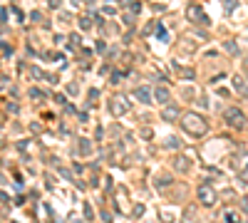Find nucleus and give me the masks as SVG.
I'll return each instance as SVG.
<instances>
[{
    "label": "nucleus",
    "instance_id": "obj_1",
    "mask_svg": "<svg viewBox=\"0 0 248 223\" xmlns=\"http://www.w3.org/2000/svg\"><path fill=\"white\" fill-rule=\"evenodd\" d=\"M201 196H204V203H213V196H211V191H209V189H204V191H201Z\"/></svg>",
    "mask_w": 248,
    "mask_h": 223
}]
</instances>
